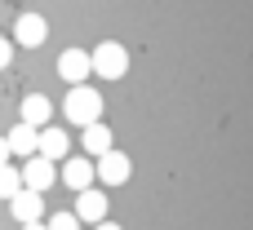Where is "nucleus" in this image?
<instances>
[{"mask_svg":"<svg viewBox=\"0 0 253 230\" xmlns=\"http://www.w3.org/2000/svg\"><path fill=\"white\" fill-rule=\"evenodd\" d=\"M62 111H67V120H71L76 129H84V124L102 120V93H98V89H89V84H71V93H67Z\"/></svg>","mask_w":253,"mask_h":230,"instance_id":"obj_1","label":"nucleus"},{"mask_svg":"<svg viewBox=\"0 0 253 230\" xmlns=\"http://www.w3.org/2000/svg\"><path fill=\"white\" fill-rule=\"evenodd\" d=\"M89 66H93V75H102V80H120V75L129 71V53H125V44L102 40V44H93Z\"/></svg>","mask_w":253,"mask_h":230,"instance_id":"obj_2","label":"nucleus"},{"mask_svg":"<svg viewBox=\"0 0 253 230\" xmlns=\"http://www.w3.org/2000/svg\"><path fill=\"white\" fill-rule=\"evenodd\" d=\"M129 173H133V164H129V155L116 151V146L102 151V155L93 160V182H102V186H125Z\"/></svg>","mask_w":253,"mask_h":230,"instance_id":"obj_3","label":"nucleus"},{"mask_svg":"<svg viewBox=\"0 0 253 230\" xmlns=\"http://www.w3.org/2000/svg\"><path fill=\"white\" fill-rule=\"evenodd\" d=\"M71 213H76L80 226H84V222L98 226V222H107V195H102L98 186H84V191H76V208H71Z\"/></svg>","mask_w":253,"mask_h":230,"instance_id":"obj_4","label":"nucleus"},{"mask_svg":"<svg viewBox=\"0 0 253 230\" xmlns=\"http://www.w3.org/2000/svg\"><path fill=\"white\" fill-rule=\"evenodd\" d=\"M22 173V186L27 191H49L53 182H58V168H53V160H44V155H27V168H18Z\"/></svg>","mask_w":253,"mask_h":230,"instance_id":"obj_5","label":"nucleus"},{"mask_svg":"<svg viewBox=\"0 0 253 230\" xmlns=\"http://www.w3.org/2000/svg\"><path fill=\"white\" fill-rule=\"evenodd\" d=\"M36 155H44V160H67L71 155V137L62 133V129H53V124H44V129H36Z\"/></svg>","mask_w":253,"mask_h":230,"instance_id":"obj_6","label":"nucleus"},{"mask_svg":"<svg viewBox=\"0 0 253 230\" xmlns=\"http://www.w3.org/2000/svg\"><path fill=\"white\" fill-rule=\"evenodd\" d=\"M44 35H49L44 13H22V18L13 22V40H18L22 49H40V44H44Z\"/></svg>","mask_w":253,"mask_h":230,"instance_id":"obj_7","label":"nucleus"},{"mask_svg":"<svg viewBox=\"0 0 253 230\" xmlns=\"http://www.w3.org/2000/svg\"><path fill=\"white\" fill-rule=\"evenodd\" d=\"M58 75H62L67 84H84V80L93 75L89 53H84V49H62V58H58Z\"/></svg>","mask_w":253,"mask_h":230,"instance_id":"obj_8","label":"nucleus"},{"mask_svg":"<svg viewBox=\"0 0 253 230\" xmlns=\"http://www.w3.org/2000/svg\"><path fill=\"white\" fill-rule=\"evenodd\" d=\"M58 177H62L71 191H84V186H93V160H89V155H67Z\"/></svg>","mask_w":253,"mask_h":230,"instance_id":"obj_9","label":"nucleus"},{"mask_svg":"<svg viewBox=\"0 0 253 230\" xmlns=\"http://www.w3.org/2000/svg\"><path fill=\"white\" fill-rule=\"evenodd\" d=\"M9 204H13V217H18L22 226L44 217V195H40V191H27V186H22L18 195H9Z\"/></svg>","mask_w":253,"mask_h":230,"instance_id":"obj_10","label":"nucleus"},{"mask_svg":"<svg viewBox=\"0 0 253 230\" xmlns=\"http://www.w3.org/2000/svg\"><path fill=\"white\" fill-rule=\"evenodd\" d=\"M49 111H53V106H49L44 93H27V98H22V124L44 129V124H49Z\"/></svg>","mask_w":253,"mask_h":230,"instance_id":"obj_11","label":"nucleus"},{"mask_svg":"<svg viewBox=\"0 0 253 230\" xmlns=\"http://www.w3.org/2000/svg\"><path fill=\"white\" fill-rule=\"evenodd\" d=\"M102 151H111V129L102 120H93V124H84V155L98 160Z\"/></svg>","mask_w":253,"mask_h":230,"instance_id":"obj_12","label":"nucleus"},{"mask_svg":"<svg viewBox=\"0 0 253 230\" xmlns=\"http://www.w3.org/2000/svg\"><path fill=\"white\" fill-rule=\"evenodd\" d=\"M4 142H9V155H36V129L31 124H13V133Z\"/></svg>","mask_w":253,"mask_h":230,"instance_id":"obj_13","label":"nucleus"},{"mask_svg":"<svg viewBox=\"0 0 253 230\" xmlns=\"http://www.w3.org/2000/svg\"><path fill=\"white\" fill-rule=\"evenodd\" d=\"M18 191H22V173H18L13 164H0V199L18 195Z\"/></svg>","mask_w":253,"mask_h":230,"instance_id":"obj_14","label":"nucleus"},{"mask_svg":"<svg viewBox=\"0 0 253 230\" xmlns=\"http://www.w3.org/2000/svg\"><path fill=\"white\" fill-rule=\"evenodd\" d=\"M44 230H80V222H76V213L67 208V213H49V222H44Z\"/></svg>","mask_w":253,"mask_h":230,"instance_id":"obj_15","label":"nucleus"},{"mask_svg":"<svg viewBox=\"0 0 253 230\" xmlns=\"http://www.w3.org/2000/svg\"><path fill=\"white\" fill-rule=\"evenodd\" d=\"M9 62H13V40L0 35V71H9Z\"/></svg>","mask_w":253,"mask_h":230,"instance_id":"obj_16","label":"nucleus"},{"mask_svg":"<svg viewBox=\"0 0 253 230\" xmlns=\"http://www.w3.org/2000/svg\"><path fill=\"white\" fill-rule=\"evenodd\" d=\"M9 160H13V155H9V142L0 137V164H9Z\"/></svg>","mask_w":253,"mask_h":230,"instance_id":"obj_17","label":"nucleus"},{"mask_svg":"<svg viewBox=\"0 0 253 230\" xmlns=\"http://www.w3.org/2000/svg\"><path fill=\"white\" fill-rule=\"evenodd\" d=\"M93 230H125V226H116V222H98Z\"/></svg>","mask_w":253,"mask_h":230,"instance_id":"obj_18","label":"nucleus"},{"mask_svg":"<svg viewBox=\"0 0 253 230\" xmlns=\"http://www.w3.org/2000/svg\"><path fill=\"white\" fill-rule=\"evenodd\" d=\"M22 230H44V222H27V226H22Z\"/></svg>","mask_w":253,"mask_h":230,"instance_id":"obj_19","label":"nucleus"}]
</instances>
